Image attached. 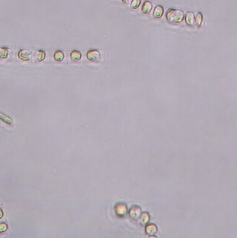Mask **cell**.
I'll return each mask as SVG.
<instances>
[{
  "mask_svg": "<svg viewBox=\"0 0 237 238\" xmlns=\"http://www.w3.org/2000/svg\"><path fill=\"white\" fill-rule=\"evenodd\" d=\"M185 22L190 26H193L195 25V16L193 12H187L185 15Z\"/></svg>",
  "mask_w": 237,
  "mask_h": 238,
  "instance_id": "6",
  "label": "cell"
},
{
  "mask_svg": "<svg viewBox=\"0 0 237 238\" xmlns=\"http://www.w3.org/2000/svg\"><path fill=\"white\" fill-rule=\"evenodd\" d=\"M0 121L4 122V124H8L9 126H13L14 125V121L10 116H8L6 114L3 113V112H0Z\"/></svg>",
  "mask_w": 237,
  "mask_h": 238,
  "instance_id": "7",
  "label": "cell"
},
{
  "mask_svg": "<svg viewBox=\"0 0 237 238\" xmlns=\"http://www.w3.org/2000/svg\"><path fill=\"white\" fill-rule=\"evenodd\" d=\"M18 56L21 60L23 61H28L32 58V52L28 49H22L18 53Z\"/></svg>",
  "mask_w": 237,
  "mask_h": 238,
  "instance_id": "5",
  "label": "cell"
},
{
  "mask_svg": "<svg viewBox=\"0 0 237 238\" xmlns=\"http://www.w3.org/2000/svg\"><path fill=\"white\" fill-rule=\"evenodd\" d=\"M202 21V15L201 13H197L196 15L195 16V25L196 26H200L201 23Z\"/></svg>",
  "mask_w": 237,
  "mask_h": 238,
  "instance_id": "15",
  "label": "cell"
},
{
  "mask_svg": "<svg viewBox=\"0 0 237 238\" xmlns=\"http://www.w3.org/2000/svg\"><path fill=\"white\" fill-rule=\"evenodd\" d=\"M163 13H164L163 7L160 5L156 6L155 8H154V13H153V16H154V17L159 19V18H160L162 16H163Z\"/></svg>",
  "mask_w": 237,
  "mask_h": 238,
  "instance_id": "11",
  "label": "cell"
},
{
  "mask_svg": "<svg viewBox=\"0 0 237 238\" xmlns=\"http://www.w3.org/2000/svg\"><path fill=\"white\" fill-rule=\"evenodd\" d=\"M157 231H158L157 227H156V225H154L153 224L148 225H147L146 228V232L147 234L149 235V236L155 234L157 233Z\"/></svg>",
  "mask_w": 237,
  "mask_h": 238,
  "instance_id": "8",
  "label": "cell"
},
{
  "mask_svg": "<svg viewBox=\"0 0 237 238\" xmlns=\"http://www.w3.org/2000/svg\"><path fill=\"white\" fill-rule=\"evenodd\" d=\"M129 1H130V0H122L123 2L125 3V4H128V3H129Z\"/></svg>",
  "mask_w": 237,
  "mask_h": 238,
  "instance_id": "20",
  "label": "cell"
},
{
  "mask_svg": "<svg viewBox=\"0 0 237 238\" xmlns=\"http://www.w3.org/2000/svg\"><path fill=\"white\" fill-rule=\"evenodd\" d=\"M64 55L62 51L61 50H58L54 53V59L56 60V61H58V62H61L64 60Z\"/></svg>",
  "mask_w": 237,
  "mask_h": 238,
  "instance_id": "14",
  "label": "cell"
},
{
  "mask_svg": "<svg viewBox=\"0 0 237 238\" xmlns=\"http://www.w3.org/2000/svg\"><path fill=\"white\" fill-rule=\"evenodd\" d=\"M115 212L118 216H124L127 213V207L124 204H118L116 206Z\"/></svg>",
  "mask_w": 237,
  "mask_h": 238,
  "instance_id": "4",
  "label": "cell"
},
{
  "mask_svg": "<svg viewBox=\"0 0 237 238\" xmlns=\"http://www.w3.org/2000/svg\"><path fill=\"white\" fill-rule=\"evenodd\" d=\"M86 58L91 61H98L100 58V53L97 49H91L87 52Z\"/></svg>",
  "mask_w": 237,
  "mask_h": 238,
  "instance_id": "2",
  "label": "cell"
},
{
  "mask_svg": "<svg viewBox=\"0 0 237 238\" xmlns=\"http://www.w3.org/2000/svg\"><path fill=\"white\" fill-rule=\"evenodd\" d=\"M8 228V226L5 222L0 223V233H4Z\"/></svg>",
  "mask_w": 237,
  "mask_h": 238,
  "instance_id": "18",
  "label": "cell"
},
{
  "mask_svg": "<svg viewBox=\"0 0 237 238\" xmlns=\"http://www.w3.org/2000/svg\"><path fill=\"white\" fill-rule=\"evenodd\" d=\"M152 8V4L151 1H146L145 2L143 3V4H142V13H146V14H148V13H150Z\"/></svg>",
  "mask_w": 237,
  "mask_h": 238,
  "instance_id": "9",
  "label": "cell"
},
{
  "mask_svg": "<svg viewBox=\"0 0 237 238\" xmlns=\"http://www.w3.org/2000/svg\"><path fill=\"white\" fill-rule=\"evenodd\" d=\"M148 221H149V215L147 213H143L142 214H141L139 219L140 224L142 225H144L147 224L148 222Z\"/></svg>",
  "mask_w": 237,
  "mask_h": 238,
  "instance_id": "13",
  "label": "cell"
},
{
  "mask_svg": "<svg viewBox=\"0 0 237 238\" xmlns=\"http://www.w3.org/2000/svg\"><path fill=\"white\" fill-rule=\"evenodd\" d=\"M166 18L170 22L179 23L184 19V13L178 9H169L166 13Z\"/></svg>",
  "mask_w": 237,
  "mask_h": 238,
  "instance_id": "1",
  "label": "cell"
},
{
  "mask_svg": "<svg viewBox=\"0 0 237 238\" xmlns=\"http://www.w3.org/2000/svg\"><path fill=\"white\" fill-rule=\"evenodd\" d=\"M70 59H71L72 61H78L81 59L82 55H81V52H79V51L74 50L70 52Z\"/></svg>",
  "mask_w": 237,
  "mask_h": 238,
  "instance_id": "12",
  "label": "cell"
},
{
  "mask_svg": "<svg viewBox=\"0 0 237 238\" xmlns=\"http://www.w3.org/2000/svg\"><path fill=\"white\" fill-rule=\"evenodd\" d=\"M8 55V49L6 47L0 48V58H6Z\"/></svg>",
  "mask_w": 237,
  "mask_h": 238,
  "instance_id": "16",
  "label": "cell"
},
{
  "mask_svg": "<svg viewBox=\"0 0 237 238\" xmlns=\"http://www.w3.org/2000/svg\"><path fill=\"white\" fill-rule=\"evenodd\" d=\"M3 216H4V213H3V211L2 210L0 209V219H1L3 217Z\"/></svg>",
  "mask_w": 237,
  "mask_h": 238,
  "instance_id": "19",
  "label": "cell"
},
{
  "mask_svg": "<svg viewBox=\"0 0 237 238\" xmlns=\"http://www.w3.org/2000/svg\"><path fill=\"white\" fill-rule=\"evenodd\" d=\"M45 57H46V53L44 50H38L37 52L34 53V59L36 60L37 61H42L45 59Z\"/></svg>",
  "mask_w": 237,
  "mask_h": 238,
  "instance_id": "10",
  "label": "cell"
},
{
  "mask_svg": "<svg viewBox=\"0 0 237 238\" xmlns=\"http://www.w3.org/2000/svg\"><path fill=\"white\" fill-rule=\"evenodd\" d=\"M141 209L137 206H133L130 210L129 212V215L130 217L133 219H137L140 218L141 215Z\"/></svg>",
  "mask_w": 237,
  "mask_h": 238,
  "instance_id": "3",
  "label": "cell"
},
{
  "mask_svg": "<svg viewBox=\"0 0 237 238\" xmlns=\"http://www.w3.org/2000/svg\"><path fill=\"white\" fill-rule=\"evenodd\" d=\"M141 0H132L131 4H130V7L133 9H136L139 7L140 4Z\"/></svg>",
  "mask_w": 237,
  "mask_h": 238,
  "instance_id": "17",
  "label": "cell"
}]
</instances>
